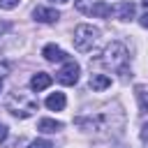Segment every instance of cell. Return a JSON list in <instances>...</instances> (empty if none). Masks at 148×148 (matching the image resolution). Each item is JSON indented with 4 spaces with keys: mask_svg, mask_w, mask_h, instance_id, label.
<instances>
[{
    "mask_svg": "<svg viewBox=\"0 0 148 148\" xmlns=\"http://www.w3.org/2000/svg\"><path fill=\"white\" fill-rule=\"evenodd\" d=\"M127 58H130V53L123 42H111L102 51V62L116 72H123V74H127Z\"/></svg>",
    "mask_w": 148,
    "mask_h": 148,
    "instance_id": "cell-1",
    "label": "cell"
},
{
    "mask_svg": "<svg viewBox=\"0 0 148 148\" xmlns=\"http://www.w3.org/2000/svg\"><path fill=\"white\" fill-rule=\"evenodd\" d=\"M72 39H74V49L86 53L99 42V30L95 25H90V23H81V25L74 28V37Z\"/></svg>",
    "mask_w": 148,
    "mask_h": 148,
    "instance_id": "cell-2",
    "label": "cell"
},
{
    "mask_svg": "<svg viewBox=\"0 0 148 148\" xmlns=\"http://www.w3.org/2000/svg\"><path fill=\"white\" fill-rule=\"evenodd\" d=\"M7 109L16 118H30L37 111V99H32L30 95H23V92H14L7 99Z\"/></svg>",
    "mask_w": 148,
    "mask_h": 148,
    "instance_id": "cell-3",
    "label": "cell"
},
{
    "mask_svg": "<svg viewBox=\"0 0 148 148\" xmlns=\"http://www.w3.org/2000/svg\"><path fill=\"white\" fill-rule=\"evenodd\" d=\"M79 74H81L79 62H74V60H65V65L58 69L56 79H58V83H62V86H74V83L79 81Z\"/></svg>",
    "mask_w": 148,
    "mask_h": 148,
    "instance_id": "cell-4",
    "label": "cell"
},
{
    "mask_svg": "<svg viewBox=\"0 0 148 148\" xmlns=\"http://www.w3.org/2000/svg\"><path fill=\"white\" fill-rule=\"evenodd\" d=\"M32 18L35 21H39V23H56L58 18H60V12L58 9H53V7H35L32 9Z\"/></svg>",
    "mask_w": 148,
    "mask_h": 148,
    "instance_id": "cell-5",
    "label": "cell"
},
{
    "mask_svg": "<svg viewBox=\"0 0 148 148\" xmlns=\"http://www.w3.org/2000/svg\"><path fill=\"white\" fill-rule=\"evenodd\" d=\"M134 12H136L134 2H118L116 7H111V14H113L116 18H120V21H130V18H134Z\"/></svg>",
    "mask_w": 148,
    "mask_h": 148,
    "instance_id": "cell-6",
    "label": "cell"
},
{
    "mask_svg": "<svg viewBox=\"0 0 148 148\" xmlns=\"http://www.w3.org/2000/svg\"><path fill=\"white\" fill-rule=\"evenodd\" d=\"M86 14H90V16H102V18H106V16H111V5L109 2H104V0H97V2H92L90 7H81Z\"/></svg>",
    "mask_w": 148,
    "mask_h": 148,
    "instance_id": "cell-7",
    "label": "cell"
},
{
    "mask_svg": "<svg viewBox=\"0 0 148 148\" xmlns=\"http://www.w3.org/2000/svg\"><path fill=\"white\" fill-rule=\"evenodd\" d=\"M42 56H44L49 62H60V60H67L65 51H62L60 46H56V44H46V46L42 49Z\"/></svg>",
    "mask_w": 148,
    "mask_h": 148,
    "instance_id": "cell-8",
    "label": "cell"
},
{
    "mask_svg": "<svg viewBox=\"0 0 148 148\" xmlns=\"http://www.w3.org/2000/svg\"><path fill=\"white\" fill-rule=\"evenodd\" d=\"M51 74H46V72H37V74H32V79H30V88L32 90H46L49 86H51Z\"/></svg>",
    "mask_w": 148,
    "mask_h": 148,
    "instance_id": "cell-9",
    "label": "cell"
},
{
    "mask_svg": "<svg viewBox=\"0 0 148 148\" xmlns=\"http://www.w3.org/2000/svg\"><path fill=\"white\" fill-rule=\"evenodd\" d=\"M65 104H67L65 92H51V95L46 97V106H49L51 111H62V109H65Z\"/></svg>",
    "mask_w": 148,
    "mask_h": 148,
    "instance_id": "cell-10",
    "label": "cell"
},
{
    "mask_svg": "<svg viewBox=\"0 0 148 148\" xmlns=\"http://www.w3.org/2000/svg\"><path fill=\"white\" fill-rule=\"evenodd\" d=\"M37 130H39V132H46V134H53V132L62 130V123H60V120H53V118H39Z\"/></svg>",
    "mask_w": 148,
    "mask_h": 148,
    "instance_id": "cell-11",
    "label": "cell"
},
{
    "mask_svg": "<svg viewBox=\"0 0 148 148\" xmlns=\"http://www.w3.org/2000/svg\"><path fill=\"white\" fill-rule=\"evenodd\" d=\"M109 86H111V79H109L106 74H92V76H90V88H92V90L99 92V90H106Z\"/></svg>",
    "mask_w": 148,
    "mask_h": 148,
    "instance_id": "cell-12",
    "label": "cell"
},
{
    "mask_svg": "<svg viewBox=\"0 0 148 148\" xmlns=\"http://www.w3.org/2000/svg\"><path fill=\"white\" fill-rule=\"evenodd\" d=\"M136 99H139V106L141 111H148V88L146 86H136Z\"/></svg>",
    "mask_w": 148,
    "mask_h": 148,
    "instance_id": "cell-13",
    "label": "cell"
},
{
    "mask_svg": "<svg viewBox=\"0 0 148 148\" xmlns=\"http://www.w3.org/2000/svg\"><path fill=\"white\" fill-rule=\"evenodd\" d=\"M28 148H53V143L49 139H35V141L28 143Z\"/></svg>",
    "mask_w": 148,
    "mask_h": 148,
    "instance_id": "cell-14",
    "label": "cell"
},
{
    "mask_svg": "<svg viewBox=\"0 0 148 148\" xmlns=\"http://www.w3.org/2000/svg\"><path fill=\"white\" fill-rule=\"evenodd\" d=\"M18 5V0H0V7L2 9H14Z\"/></svg>",
    "mask_w": 148,
    "mask_h": 148,
    "instance_id": "cell-15",
    "label": "cell"
},
{
    "mask_svg": "<svg viewBox=\"0 0 148 148\" xmlns=\"http://www.w3.org/2000/svg\"><path fill=\"white\" fill-rule=\"evenodd\" d=\"M139 23H141L143 28H148V9H146V12H143V14L139 16Z\"/></svg>",
    "mask_w": 148,
    "mask_h": 148,
    "instance_id": "cell-16",
    "label": "cell"
},
{
    "mask_svg": "<svg viewBox=\"0 0 148 148\" xmlns=\"http://www.w3.org/2000/svg\"><path fill=\"white\" fill-rule=\"evenodd\" d=\"M141 139L148 141V123H143V127H141Z\"/></svg>",
    "mask_w": 148,
    "mask_h": 148,
    "instance_id": "cell-17",
    "label": "cell"
},
{
    "mask_svg": "<svg viewBox=\"0 0 148 148\" xmlns=\"http://www.w3.org/2000/svg\"><path fill=\"white\" fill-rule=\"evenodd\" d=\"M7 28H9L7 23H0V35H2V30H7Z\"/></svg>",
    "mask_w": 148,
    "mask_h": 148,
    "instance_id": "cell-18",
    "label": "cell"
},
{
    "mask_svg": "<svg viewBox=\"0 0 148 148\" xmlns=\"http://www.w3.org/2000/svg\"><path fill=\"white\" fill-rule=\"evenodd\" d=\"M2 136H5V127L0 125V139H2Z\"/></svg>",
    "mask_w": 148,
    "mask_h": 148,
    "instance_id": "cell-19",
    "label": "cell"
},
{
    "mask_svg": "<svg viewBox=\"0 0 148 148\" xmlns=\"http://www.w3.org/2000/svg\"><path fill=\"white\" fill-rule=\"evenodd\" d=\"M53 2H60V5H65V2H69V0H53Z\"/></svg>",
    "mask_w": 148,
    "mask_h": 148,
    "instance_id": "cell-20",
    "label": "cell"
},
{
    "mask_svg": "<svg viewBox=\"0 0 148 148\" xmlns=\"http://www.w3.org/2000/svg\"><path fill=\"white\" fill-rule=\"evenodd\" d=\"M143 7H146V9H148V0H143Z\"/></svg>",
    "mask_w": 148,
    "mask_h": 148,
    "instance_id": "cell-21",
    "label": "cell"
},
{
    "mask_svg": "<svg viewBox=\"0 0 148 148\" xmlns=\"http://www.w3.org/2000/svg\"><path fill=\"white\" fill-rule=\"evenodd\" d=\"M0 90H2V76H0Z\"/></svg>",
    "mask_w": 148,
    "mask_h": 148,
    "instance_id": "cell-22",
    "label": "cell"
}]
</instances>
